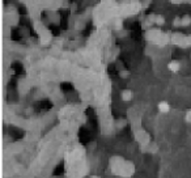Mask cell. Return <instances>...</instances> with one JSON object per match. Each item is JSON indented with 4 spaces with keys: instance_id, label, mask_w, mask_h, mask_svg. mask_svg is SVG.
<instances>
[{
    "instance_id": "obj_1",
    "label": "cell",
    "mask_w": 191,
    "mask_h": 178,
    "mask_svg": "<svg viewBox=\"0 0 191 178\" xmlns=\"http://www.w3.org/2000/svg\"><path fill=\"white\" fill-rule=\"evenodd\" d=\"M122 98H123V99H130V98H132V93H131V92H128V90L123 92Z\"/></svg>"
},
{
    "instance_id": "obj_2",
    "label": "cell",
    "mask_w": 191,
    "mask_h": 178,
    "mask_svg": "<svg viewBox=\"0 0 191 178\" xmlns=\"http://www.w3.org/2000/svg\"><path fill=\"white\" fill-rule=\"evenodd\" d=\"M160 109L164 110V111H166V110L169 109V107H167V104H165V102H161V104H160Z\"/></svg>"
},
{
    "instance_id": "obj_3",
    "label": "cell",
    "mask_w": 191,
    "mask_h": 178,
    "mask_svg": "<svg viewBox=\"0 0 191 178\" xmlns=\"http://www.w3.org/2000/svg\"><path fill=\"white\" fill-rule=\"evenodd\" d=\"M93 178H97V177H93Z\"/></svg>"
}]
</instances>
